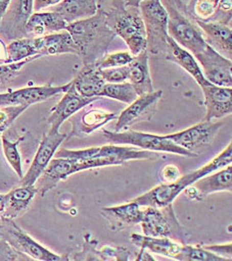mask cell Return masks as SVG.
Returning <instances> with one entry per match:
<instances>
[{
  "instance_id": "obj_10",
  "label": "cell",
  "mask_w": 232,
  "mask_h": 261,
  "mask_svg": "<svg viewBox=\"0 0 232 261\" xmlns=\"http://www.w3.org/2000/svg\"><path fill=\"white\" fill-rule=\"evenodd\" d=\"M204 79L218 87L232 88V61L222 56L210 45L194 55Z\"/></svg>"
},
{
  "instance_id": "obj_18",
  "label": "cell",
  "mask_w": 232,
  "mask_h": 261,
  "mask_svg": "<svg viewBox=\"0 0 232 261\" xmlns=\"http://www.w3.org/2000/svg\"><path fill=\"white\" fill-rule=\"evenodd\" d=\"M201 30L202 36L207 45L222 56L231 60L232 30L229 25L216 21L194 20Z\"/></svg>"
},
{
  "instance_id": "obj_42",
  "label": "cell",
  "mask_w": 232,
  "mask_h": 261,
  "mask_svg": "<svg viewBox=\"0 0 232 261\" xmlns=\"http://www.w3.org/2000/svg\"><path fill=\"white\" fill-rule=\"evenodd\" d=\"M102 260H129L130 251L122 246H104L101 250Z\"/></svg>"
},
{
  "instance_id": "obj_32",
  "label": "cell",
  "mask_w": 232,
  "mask_h": 261,
  "mask_svg": "<svg viewBox=\"0 0 232 261\" xmlns=\"http://www.w3.org/2000/svg\"><path fill=\"white\" fill-rule=\"evenodd\" d=\"M232 163V145L231 143L228 144V146L223 150L219 155H217L215 158H213L211 162L202 166L201 168L197 169L189 174H187L189 181L192 184H194L195 181L198 179L212 174L214 171L219 170L220 168L226 167L227 165H230Z\"/></svg>"
},
{
  "instance_id": "obj_29",
  "label": "cell",
  "mask_w": 232,
  "mask_h": 261,
  "mask_svg": "<svg viewBox=\"0 0 232 261\" xmlns=\"http://www.w3.org/2000/svg\"><path fill=\"white\" fill-rule=\"evenodd\" d=\"M142 206L132 201L125 205L110 206L102 208V215L112 224H123L126 225L140 224L143 218Z\"/></svg>"
},
{
  "instance_id": "obj_28",
  "label": "cell",
  "mask_w": 232,
  "mask_h": 261,
  "mask_svg": "<svg viewBox=\"0 0 232 261\" xmlns=\"http://www.w3.org/2000/svg\"><path fill=\"white\" fill-rule=\"evenodd\" d=\"M78 93L85 97H100L106 84L96 67H84L72 81Z\"/></svg>"
},
{
  "instance_id": "obj_13",
  "label": "cell",
  "mask_w": 232,
  "mask_h": 261,
  "mask_svg": "<svg viewBox=\"0 0 232 261\" xmlns=\"http://www.w3.org/2000/svg\"><path fill=\"white\" fill-rule=\"evenodd\" d=\"M85 170H87L86 165L81 160L55 157L49 162L34 185L37 193L44 197L50 190L57 186L59 182L66 180L72 174Z\"/></svg>"
},
{
  "instance_id": "obj_16",
  "label": "cell",
  "mask_w": 232,
  "mask_h": 261,
  "mask_svg": "<svg viewBox=\"0 0 232 261\" xmlns=\"http://www.w3.org/2000/svg\"><path fill=\"white\" fill-rule=\"evenodd\" d=\"M72 83L61 87H30L20 89L15 92L0 93V107L23 106L30 107L34 103L44 101L56 94L65 93Z\"/></svg>"
},
{
  "instance_id": "obj_17",
  "label": "cell",
  "mask_w": 232,
  "mask_h": 261,
  "mask_svg": "<svg viewBox=\"0 0 232 261\" xmlns=\"http://www.w3.org/2000/svg\"><path fill=\"white\" fill-rule=\"evenodd\" d=\"M206 112L204 119L211 121L223 118L232 112V88L207 84L201 87Z\"/></svg>"
},
{
  "instance_id": "obj_33",
  "label": "cell",
  "mask_w": 232,
  "mask_h": 261,
  "mask_svg": "<svg viewBox=\"0 0 232 261\" xmlns=\"http://www.w3.org/2000/svg\"><path fill=\"white\" fill-rule=\"evenodd\" d=\"M100 96L113 98L124 103L130 105L138 95L135 92V88L130 82H123L116 84L106 83Z\"/></svg>"
},
{
  "instance_id": "obj_24",
  "label": "cell",
  "mask_w": 232,
  "mask_h": 261,
  "mask_svg": "<svg viewBox=\"0 0 232 261\" xmlns=\"http://www.w3.org/2000/svg\"><path fill=\"white\" fill-rule=\"evenodd\" d=\"M129 81L135 88L137 95L155 91L150 73L148 50H145L138 55L134 56L133 61L129 64Z\"/></svg>"
},
{
  "instance_id": "obj_14",
  "label": "cell",
  "mask_w": 232,
  "mask_h": 261,
  "mask_svg": "<svg viewBox=\"0 0 232 261\" xmlns=\"http://www.w3.org/2000/svg\"><path fill=\"white\" fill-rule=\"evenodd\" d=\"M97 99H99V97H85L81 95L78 93L73 84H71L70 88L64 93L61 100L50 112V115L48 117V123L50 125L49 131L58 132L61 125L68 118Z\"/></svg>"
},
{
  "instance_id": "obj_43",
  "label": "cell",
  "mask_w": 232,
  "mask_h": 261,
  "mask_svg": "<svg viewBox=\"0 0 232 261\" xmlns=\"http://www.w3.org/2000/svg\"><path fill=\"white\" fill-rule=\"evenodd\" d=\"M94 242L95 241L86 240L83 250L74 254V260H102L100 251L93 245Z\"/></svg>"
},
{
  "instance_id": "obj_6",
  "label": "cell",
  "mask_w": 232,
  "mask_h": 261,
  "mask_svg": "<svg viewBox=\"0 0 232 261\" xmlns=\"http://www.w3.org/2000/svg\"><path fill=\"white\" fill-rule=\"evenodd\" d=\"M103 134L105 138L112 144H128L147 151L173 153L192 158L197 156L196 153L174 144L173 141L166 137V135H155L134 130L116 132L105 129L103 130Z\"/></svg>"
},
{
  "instance_id": "obj_26",
  "label": "cell",
  "mask_w": 232,
  "mask_h": 261,
  "mask_svg": "<svg viewBox=\"0 0 232 261\" xmlns=\"http://www.w3.org/2000/svg\"><path fill=\"white\" fill-rule=\"evenodd\" d=\"M131 242L141 249H146L154 252L155 254H159L163 256H167L170 258H174L177 260V257L181 251L182 244L176 243L170 238H155L148 237L142 234H132L130 237Z\"/></svg>"
},
{
  "instance_id": "obj_37",
  "label": "cell",
  "mask_w": 232,
  "mask_h": 261,
  "mask_svg": "<svg viewBox=\"0 0 232 261\" xmlns=\"http://www.w3.org/2000/svg\"><path fill=\"white\" fill-rule=\"evenodd\" d=\"M39 57H31L24 61L11 63V64H1L0 65V89L6 88L9 84H11L16 76L19 75L21 69L27 65L29 62H32Z\"/></svg>"
},
{
  "instance_id": "obj_11",
  "label": "cell",
  "mask_w": 232,
  "mask_h": 261,
  "mask_svg": "<svg viewBox=\"0 0 232 261\" xmlns=\"http://www.w3.org/2000/svg\"><path fill=\"white\" fill-rule=\"evenodd\" d=\"M222 124L221 121L203 120L185 130L169 134L166 135V137L174 144L195 153L213 143V139Z\"/></svg>"
},
{
  "instance_id": "obj_39",
  "label": "cell",
  "mask_w": 232,
  "mask_h": 261,
  "mask_svg": "<svg viewBox=\"0 0 232 261\" xmlns=\"http://www.w3.org/2000/svg\"><path fill=\"white\" fill-rule=\"evenodd\" d=\"M27 110V107L23 106H10L1 107L0 109V136L6 130L14 120L19 116L22 112Z\"/></svg>"
},
{
  "instance_id": "obj_35",
  "label": "cell",
  "mask_w": 232,
  "mask_h": 261,
  "mask_svg": "<svg viewBox=\"0 0 232 261\" xmlns=\"http://www.w3.org/2000/svg\"><path fill=\"white\" fill-rule=\"evenodd\" d=\"M23 138H19L16 141H11L8 139L5 135H1V141H2V149L4 156L11 166V168L14 170V172L17 174L20 179L24 176L23 175V169H22V162H21V156L18 151V144Z\"/></svg>"
},
{
  "instance_id": "obj_48",
  "label": "cell",
  "mask_w": 232,
  "mask_h": 261,
  "mask_svg": "<svg viewBox=\"0 0 232 261\" xmlns=\"http://www.w3.org/2000/svg\"><path fill=\"white\" fill-rule=\"evenodd\" d=\"M6 45L3 41V39L0 38V61H2L3 63H5L6 58H7V49H6Z\"/></svg>"
},
{
  "instance_id": "obj_1",
  "label": "cell",
  "mask_w": 232,
  "mask_h": 261,
  "mask_svg": "<svg viewBox=\"0 0 232 261\" xmlns=\"http://www.w3.org/2000/svg\"><path fill=\"white\" fill-rule=\"evenodd\" d=\"M66 31L73 39L84 67H96L116 37L106 15L99 11L92 17L68 23Z\"/></svg>"
},
{
  "instance_id": "obj_51",
  "label": "cell",
  "mask_w": 232,
  "mask_h": 261,
  "mask_svg": "<svg viewBox=\"0 0 232 261\" xmlns=\"http://www.w3.org/2000/svg\"><path fill=\"white\" fill-rule=\"evenodd\" d=\"M142 1H143V0H126V5L138 7V4H140Z\"/></svg>"
},
{
  "instance_id": "obj_36",
  "label": "cell",
  "mask_w": 232,
  "mask_h": 261,
  "mask_svg": "<svg viewBox=\"0 0 232 261\" xmlns=\"http://www.w3.org/2000/svg\"><path fill=\"white\" fill-rule=\"evenodd\" d=\"M219 0H191L188 13L194 20L208 21L218 5Z\"/></svg>"
},
{
  "instance_id": "obj_25",
  "label": "cell",
  "mask_w": 232,
  "mask_h": 261,
  "mask_svg": "<svg viewBox=\"0 0 232 261\" xmlns=\"http://www.w3.org/2000/svg\"><path fill=\"white\" fill-rule=\"evenodd\" d=\"M47 8L57 12L67 23L92 17L98 12L96 0H62Z\"/></svg>"
},
{
  "instance_id": "obj_46",
  "label": "cell",
  "mask_w": 232,
  "mask_h": 261,
  "mask_svg": "<svg viewBox=\"0 0 232 261\" xmlns=\"http://www.w3.org/2000/svg\"><path fill=\"white\" fill-rule=\"evenodd\" d=\"M163 179L165 180L166 183H172V182H175L180 178V172L179 169L177 168L174 165H168L166 166L163 172Z\"/></svg>"
},
{
  "instance_id": "obj_40",
  "label": "cell",
  "mask_w": 232,
  "mask_h": 261,
  "mask_svg": "<svg viewBox=\"0 0 232 261\" xmlns=\"http://www.w3.org/2000/svg\"><path fill=\"white\" fill-rule=\"evenodd\" d=\"M100 74L106 83H112V84L123 83V82L129 81L130 69H129V65L122 66V67L101 69Z\"/></svg>"
},
{
  "instance_id": "obj_7",
  "label": "cell",
  "mask_w": 232,
  "mask_h": 261,
  "mask_svg": "<svg viewBox=\"0 0 232 261\" xmlns=\"http://www.w3.org/2000/svg\"><path fill=\"white\" fill-rule=\"evenodd\" d=\"M0 236L14 249L28 255L33 260H70L68 255L56 254L33 240L13 220L0 219Z\"/></svg>"
},
{
  "instance_id": "obj_9",
  "label": "cell",
  "mask_w": 232,
  "mask_h": 261,
  "mask_svg": "<svg viewBox=\"0 0 232 261\" xmlns=\"http://www.w3.org/2000/svg\"><path fill=\"white\" fill-rule=\"evenodd\" d=\"M34 11V0H10L0 21V36L5 41L27 37L26 25Z\"/></svg>"
},
{
  "instance_id": "obj_27",
  "label": "cell",
  "mask_w": 232,
  "mask_h": 261,
  "mask_svg": "<svg viewBox=\"0 0 232 261\" xmlns=\"http://www.w3.org/2000/svg\"><path fill=\"white\" fill-rule=\"evenodd\" d=\"M37 194L35 185L21 186L11 190L5 195V211L1 219L14 220L21 216Z\"/></svg>"
},
{
  "instance_id": "obj_23",
  "label": "cell",
  "mask_w": 232,
  "mask_h": 261,
  "mask_svg": "<svg viewBox=\"0 0 232 261\" xmlns=\"http://www.w3.org/2000/svg\"><path fill=\"white\" fill-rule=\"evenodd\" d=\"M68 23L60 14L54 11L35 12L31 15L26 25L27 37L36 38L66 30Z\"/></svg>"
},
{
  "instance_id": "obj_47",
  "label": "cell",
  "mask_w": 232,
  "mask_h": 261,
  "mask_svg": "<svg viewBox=\"0 0 232 261\" xmlns=\"http://www.w3.org/2000/svg\"><path fill=\"white\" fill-rule=\"evenodd\" d=\"M62 0H34V11L38 12L39 10L58 4Z\"/></svg>"
},
{
  "instance_id": "obj_4",
  "label": "cell",
  "mask_w": 232,
  "mask_h": 261,
  "mask_svg": "<svg viewBox=\"0 0 232 261\" xmlns=\"http://www.w3.org/2000/svg\"><path fill=\"white\" fill-rule=\"evenodd\" d=\"M112 31L122 38L133 56L147 50V33L138 7L128 6L106 15Z\"/></svg>"
},
{
  "instance_id": "obj_15",
  "label": "cell",
  "mask_w": 232,
  "mask_h": 261,
  "mask_svg": "<svg viewBox=\"0 0 232 261\" xmlns=\"http://www.w3.org/2000/svg\"><path fill=\"white\" fill-rule=\"evenodd\" d=\"M231 192L232 191V166L227 165L226 167L219 170L214 174H208L191 186L187 187L183 192L191 200L200 201L204 197L217 193V192Z\"/></svg>"
},
{
  "instance_id": "obj_8",
  "label": "cell",
  "mask_w": 232,
  "mask_h": 261,
  "mask_svg": "<svg viewBox=\"0 0 232 261\" xmlns=\"http://www.w3.org/2000/svg\"><path fill=\"white\" fill-rule=\"evenodd\" d=\"M172 205L166 207L146 206L143 210V218L140 224L145 236L165 237L174 241H176L177 237L179 238L181 230Z\"/></svg>"
},
{
  "instance_id": "obj_44",
  "label": "cell",
  "mask_w": 232,
  "mask_h": 261,
  "mask_svg": "<svg viewBox=\"0 0 232 261\" xmlns=\"http://www.w3.org/2000/svg\"><path fill=\"white\" fill-rule=\"evenodd\" d=\"M98 11L105 15L126 7V0H96Z\"/></svg>"
},
{
  "instance_id": "obj_45",
  "label": "cell",
  "mask_w": 232,
  "mask_h": 261,
  "mask_svg": "<svg viewBox=\"0 0 232 261\" xmlns=\"http://www.w3.org/2000/svg\"><path fill=\"white\" fill-rule=\"evenodd\" d=\"M203 248L212 251L213 253L226 258L228 261L232 260V244L231 243L219 245H204Z\"/></svg>"
},
{
  "instance_id": "obj_38",
  "label": "cell",
  "mask_w": 232,
  "mask_h": 261,
  "mask_svg": "<svg viewBox=\"0 0 232 261\" xmlns=\"http://www.w3.org/2000/svg\"><path fill=\"white\" fill-rule=\"evenodd\" d=\"M134 56L130 52H118L113 54H106L98 63V69H107L114 67L128 66L132 61Z\"/></svg>"
},
{
  "instance_id": "obj_34",
  "label": "cell",
  "mask_w": 232,
  "mask_h": 261,
  "mask_svg": "<svg viewBox=\"0 0 232 261\" xmlns=\"http://www.w3.org/2000/svg\"><path fill=\"white\" fill-rule=\"evenodd\" d=\"M181 261H228L202 246L182 245L181 251L177 257Z\"/></svg>"
},
{
  "instance_id": "obj_31",
  "label": "cell",
  "mask_w": 232,
  "mask_h": 261,
  "mask_svg": "<svg viewBox=\"0 0 232 261\" xmlns=\"http://www.w3.org/2000/svg\"><path fill=\"white\" fill-rule=\"evenodd\" d=\"M6 49H7V58H6L5 64L17 63L31 57L41 58V56L37 54L33 46L32 38H21V39L11 41L6 47Z\"/></svg>"
},
{
  "instance_id": "obj_2",
  "label": "cell",
  "mask_w": 232,
  "mask_h": 261,
  "mask_svg": "<svg viewBox=\"0 0 232 261\" xmlns=\"http://www.w3.org/2000/svg\"><path fill=\"white\" fill-rule=\"evenodd\" d=\"M55 157L84 161L87 170L112 165H121L131 160H144L156 157L152 151L131 146L105 145L83 150L62 149L56 151Z\"/></svg>"
},
{
  "instance_id": "obj_3",
  "label": "cell",
  "mask_w": 232,
  "mask_h": 261,
  "mask_svg": "<svg viewBox=\"0 0 232 261\" xmlns=\"http://www.w3.org/2000/svg\"><path fill=\"white\" fill-rule=\"evenodd\" d=\"M160 2L168 12L169 36L194 56L201 52L207 44L194 19L191 15L189 17L187 9L179 6L180 0H160Z\"/></svg>"
},
{
  "instance_id": "obj_30",
  "label": "cell",
  "mask_w": 232,
  "mask_h": 261,
  "mask_svg": "<svg viewBox=\"0 0 232 261\" xmlns=\"http://www.w3.org/2000/svg\"><path fill=\"white\" fill-rule=\"evenodd\" d=\"M118 116L119 114L116 112H105L102 110L87 111L79 115L78 126L85 134H90L108 122L117 119Z\"/></svg>"
},
{
  "instance_id": "obj_41",
  "label": "cell",
  "mask_w": 232,
  "mask_h": 261,
  "mask_svg": "<svg viewBox=\"0 0 232 261\" xmlns=\"http://www.w3.org/2000/svg\"><path fill=\"white\" fill-rule=\"evenodd\" d=\"M232 18V0H219L218 5L208 21H216L230 26Z\"/></svg>"
},
{
  "instance_id": "obj_49",
  "label": "cell",
  "mask_w": 232,
  "mask_h": 261,
  "mask_svg": "<svg viewBox=\"0 0 232 261\" xmlns=\"http://www.w3.org/2000/svg\"><path fill=\"white\" fill-rule=\"evenodd\" d=\"M9 2H10V0H0V21L9 5Z\"/></svg>"
},
{
  "instance_id": "obj_5",
  "label": "cell",
  "mask_w": 232,
  "mask_h": 261,
  "mask_svg": "<svg viewBox=\"0 0 232 261\" xmlns=\"http://www.w3.org/2000/svg\"><path fill=\"white\" fill-rule=\"evenodd\" d=\"M147 33V50L152 54H165L167 49L168 12L160 0H143L138 4Z\"/></svg>"
},
{
  "instance_id": "obj_20",
  "label": "cell",
  "mask_w": 232,
  "mask_h": 261,
  "mask_svg": "<svg viewBox=\"0 0 232 261\" xmlns=\"http://www.w3.org/2000/svg\"><path fill=\"white\" fill-rule=\"evenodd\" d=\"M32 42L37 54L41 57L66 53L78 55L77 47L71 35L66 30L41 37L32 38Z\"/></svg>"
},
{
  "instance_id": "obj_52",
  "label": "cell",
  "mask_w": 232,
  "mask_h": 261,
  "mask_svg": "<svg viewBox=\"0 0 232 261\" xmlns=\"http://www.w3.org/2000/svg\"><path fill=\"white\" fill-rule=\"evenodd\" d=\"M1 64H4V63H3L2 61H0V65H1Z\"/></svg>"
},
{
  "instance_id": "obj_19",
  "label": "cell",
  "mask_w": 232,
  "mask_h": 261,
  "mask_svg": "<svg viewBox=\"0 0 232 261\" xmlns=\"http://www.w3.org/2000/svg\"><path fill=\"white\" fill-rule=\"evenodd\" d=\"M182 177L172 183H165L153 188L149 192L141 195L133 201L141 206H155V207H166L173 205L176 197L183 192L187 188Z\"/></svg>"
},
{
  "instance_id": "obj_50",
  "label": "cell",
  "mask_w": 232,
  "mask_h": 261,
  "mask_svg": "<svg viewBox=\"0 0 232 261\" xmlns=\"http://www.w3.org/2000/svg\"><path fill=\"white\" fill-rule=\"evenodd\" d=\"M5 211V195L0 194V219L3 217Z\"/></svg>"
},
{
  "instance_id": "obj_12",
  "label": "cell",
  "mask_w": 232,
  "mask_h": 261,
  "mask_svg": "<svg viewBox=\"0 0 232 261\" xmlns=\"http://www.w3.org/2000/svg\"><path fill=\"white\" fill-rule=\"evenodd\" d=\"M66 138L67 134L60 133L59 131H48L43 135L30 168L28 169L27 173L21 178V186H31L35 184L42 172L48 166L49 162L54 157L59 146Z\"/></svg>"
},
{
  "instance_id": "obj_21",
  "label": "cell",
  "mask_w": 232,
  "mask_h": 261,
  "mask_svg": "<svg viewBox=\"0 0 232 261\" xmlns=\"http://www.w3.org/2000/svg\"><path fill=\"white\" fill-rule=\"evenodd\" d=\"M161 91H154L152 93L138 95L125 111L119 114L115 131H121L123 128L138 121L147 114V112L151 111V109L161 98Z\"/></svg>"
},
{
  "instance_id": "obj_22",
  "label": "cell",
  "mask_w": 232,
  "mask_h": 261,
  "mask_svg": "<svg viewBox=\"0 0 232 261\" xmlns=\"http://www.w3.org/2000/svg\"><path fill=\"white\" fill-rule=\"evenodd\" d=\"M165 55L167 60L177 64L192 75L200 88L210 84V82H207L204 79L201 68L197 61L195 60L194 55L181 46H179L174 39L170 36L167 40V49Z\"/></svg>"
}]
</instances>
